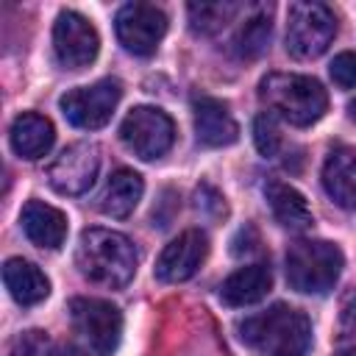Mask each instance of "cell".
<instances>
[{"label":"cell","mask_w":356,"mask_h":356,"mask_svg":"<svg viewBox=\"0 0 356 356\" xmlns=\"http://www.w3.org/2000/svg\"><path fill=\"white\" fill-rule=\"evenodd\" d=\"M348 114H350V120L356 122V100H350V106H348Z\"/></svg>","instance_id":"obj_30"},{"label":"cell","mask_w":356,"mask_h":356,"mask_svg":"<svg viewBox=\"0 0 356 356\" xmlns=\"http://www.w3.org/2000/svg\"><path fill=\"white\" fill-rule=\"evenodd\" d=\"M192 114H195V134L197 142L206 147H225L234 145L239 136V125L231 117L228 106L217 97H195L192 103Z\"/></svg>","instance_id":"obj_13"},{"label":"cell","mask_w":356,"mask_h":356,"mask_svg":"<svg viewBox=\"0 0 356 356\" xmlns=\"http://www.w3.org/2000/svg\"><path fill=\"white\" fill-rule=\"evenodd\" d=\"M53 356H89L83 348H78V345H61Z\"/></svg>","instance_id":"obj_28"},{"label":"cell","mask_w":356,"mask_h":356,"mask_svg":"<svg viewBox=\"0 0 356 356\" xmlns=\"http://www.w3.org/2000/svg\"><path fill=\"white\" fill-rule=\"evenodd\" d=\"M70 320L75 331L100 356H111L122 339V314L114 303L100 298H72Z\"/></svg>","instance_id":"obj_7"},{"label":"cell","mask_w":356,"mask_h":356,"mask_svg":"<svg viewBox=\"0 0 356 356\" xmlns=\"http://www.w3.org/2000/svg\"><path fill=\"white\" fill-rule=\"evenodd\" d=\"M264 197H267V203H270L273 217H275L284 228H289V231H306V228L314 222L306 197H303L295 186H289V184H284V181H270V184L264 186Z\"/></svg>","instance_id":"obj_20"},{"label":"cell","mask_w":356,"mask_h":356,"mask_svg":"<svg viewBox=\"0 0 356 356\" xmlns=\"http://www.w3.org/2000/svg\"><path fill=\"white\" fill-rule=\"evenodd\" d=\"M120 44L134 56H153L167 33V14L150 3H128L114 19Z\"/></svg>","instance_id":"obj_9"},{"label":"cell","mask_w":356,"mask_h":356,"mask_svg":"<svg viewBox=\"0 0 356 356\" xmlns=\"http://www.w3.org/2000/svg\"><path fill=\"white\" fill-rule=\"evenodd\" d=\"M142 192H145L142 175L134 172V170L120 167V170H114V172L108 175L97 206H100V211H103L106 217L122 220V217H128V214L136 209V203L142 200Z\"/></svg>","instance_id":"obj_19"},{"label":"cell","mask_w":356,"mask_h":356,"mask_svg":"<svg viewBox=\"0 0 356 356\" xmlns=\"http://www.w3.org/2000/svg\"><path fill=\"white\" fill-rule=\"evenodd\" d=\"M273 36V19H270V8H256L236 31L234 36V50L239 58H259Z\"/></svg>","instance_id":"obj_21"},{"label":"cell","mask_w":356,"mask_h":356,"mask_svg":"<svg viewBox=\"0 0 356 356\" xmlns=\"http://www.w3.org/2000/svg\"><path fill=\"white\" fill-rule=\"evenodd\" d=\"M100 170V150L92 142H75L64 147L47 167V181L58 195H83Z\"/></svg>","instance_id":"obj_11"},{"label":"cell","mask_w":356,"mask_h":356,"mask_svg":"<svg viewBox=\"0 0 356 356\" xmlns=\"http://www.w3.org/2000/svg\"><path fill=\"white\" fill-rule=\"evenodd\" d=\"M259 100L270 108L273 117H281L298 128L317 122L328 108V95L323 83L298 72L264 75L259 83Z\"/></svg>","instance_id":"obj_3"},{"label":"cell","mask_w":356,"mask_h":356,"mask_svg":"<svg viewBox=\"0 0 356 356\" xmlns=\"http://www.w3.org/2000/svg\"><path fill=\"white\" fill-rule=\"evenodd\" d=\"M239 6L228 3V0H203V3H189L186 14H189V28L200 36H211L217 31H222L234 17H236Z\"/></svg>","instance_id":"obj_22"},{"label":"cell","mask_w":356,"mask_h":356,"mask_svg":"<svg viewBox=\"0 0 356 356\" xmlns=\"http://www.w3.org/2000/svg\"><path fill=\"white\" fill-rule=\"evenodd\" d=\"M8 139H11V150L19 156V159H28V161H36L42 159L50 147H53V139H56V131H53V122L36 111H22L14 122H11V131H8Z\"/></svg>","instance_id":"obj_16"},{"label":"cell","mask_w":356,"mask_h":356,"mask_svg":"<svg viewBox=\"0 0 356 356\" xmlns=\"http://www.w3.org/2000/svg\"><path fill=\"white\" fill-rule=\"evenodd\" d=\"M328 72H331V78H334L337 86L356 89V53H350V50L337 53L334 61H331V67H328Z\"/></svg>","instance_id":"obj_25"},{"label":"cell","mask_w":356,"mask_h":356,"mask_svg":"<svg viewBox=\"0 0 356 356\" xmlns=\"http://www.w3.org/2000/svg\"><path fill=\"white\" fill-rule=\"evenodd\" d=\"M8 356H53V350H50V339H47V334L39 331V328L22 331V334L11 342Z\"/></svg>","instance_id":"obj_24"},{"label":"cell","mask_w":356,"mask_h":356,"mask_svg":"<svg viewBox=\"0 0 356 356\" xmlns=\"http://www.w3.org/2000/svg\"><path fill=\"white\" fill-rule=\"evenodd\" d=\"M253 142H256V150L264 159H275L278 156L284 139H281V128H278V122H275L273 114L264 111V114H259L253 120Z\"/></svg>","instance_id":"obj_23"},{"label":"cell","mask_w":356,"mask_h":356,"mask_svg":"<svg viewBox=\"0 0 356 356\" xmlns=\"http://www.w3.org/2000/svg\"><path fill=\"white\" fill-rule=\"evenodd\" d=\"M339 320H342L345 328L356 331V286L345 292V298L339 303Z\"/></svg>","instance_id":"obj_27"},{"label":"cell","mask_w":356,"mask_h":356,"mask_svg":"<svg viewBox=\"0 0 356 356\" xmlns=\"http://www.w3.org/2000/svg\"><path fill=\"white\" fill-rule=\"evenodd\" d=\"M19 222H22L25 236L39 248L56 250L67 239V214L44 200H28L22 206Z\"/></svg>","instance_id":"obj_14"},{"label":"cell","mask_w":356,"mask_h":356,"mask_svg":"<svg viewBox=\"0 0 356 356\" xmlns=\"http://www.w3.org/2000/svg\"><path fill=\"white\" fill-rule=\"evenodd\" d=\"M75 261L86 281L106 289H122L136 275L139 256L125 234L108 228H86L78 239Z\"/></svg>","instance_id":"obj_1"},{"label":"cell","mask_w":356,"mask_h":356,"mask_svg":"<svg viewBox=\"0 0 356 356\" xmlns=\"http://www.w3.org/2000/svg\"><path fill=\"white\" fill-rule=\"evenodd\" d=\"M270 289H273V273L264 261H256V264H248L231 273L220 284V298L228 306H250V303L264 300Z\"/></svg>","instance_id":"obj_17"},{"label":"cell","mask_w":356,"mask_h":356,"mask_svg":"<svg viewBox=\"0 0 356 356\" xmlns=\"http://www.w3.org/2000/svg\"><path fill=\"white\" fill-rule=\"evenodd\" d=\"M195 206H197V211H206V214H211V217H222V214H225V197H222L214 186H209V184L197 186V192H195Z\"/></svg>","instance_id":"obj_26"},{"label":"cell","mask_w":356,"mask_h":356,"mask_svg":"<svg viewBox=\"0 0 356 356\" xmlns=\"http://www.w3.org/2000/svg\"><path fill=\"white\" fill-rule=\"evenodd\" d=\"M239 337L264 356H306L312 345V323L303 312L275 303L261 314L245 317L239 323Z\"/></svg>","instance_id":"obj_2"},{"label":"cell","mask_w":356,"mask_h":356,"mask_svg":"<svg viewBox=\"0 0 356 356\" xmlns=\"http://www.w3.org/2000/svg\"><path fill=\"white\" fill-rule=\"evenodd\" d=\"M342 250L325 239H298L286 250V281L303 295L328 292L342 273Z\"/></svg>","instance_id":"obj_4"},{"label":"cell","mask_w":356,"mask_h":356,"mask_svg":"<svg viewBox=\"0 0 356 356\" xmlns=\"http://www.w3.org/2000/svg\"><path fill=\"white\" fill-rule=\"evenodd\" d=\"M337 36V17L323 3H292L286 14V50L295 58H317Z\"/></svg>","instance_id":"obj_5"},{"label":"cell","mask_w":356,"mask_h":356,"mask_svg":"<svg viewBox=\"0 0 356 356\" xmlns=\"http://www.w3.org/2000/svg\"><path fill=\"white\" fill-rule=\"evenodd\" d=\"M323 186L337 206L356 211V150L353 147L331 150V156L323 164Z\"/></svg>","instance_id":"obj_15"},{"label":"cell","mask_w":356,"mask_h":356,"mask_svg":"<svg viewBox=\"0 0 356 356\" xmlns=\"http://www.w3.org/2000/svg\"><path fill=\"white\" fill-rule=\"evenodd\" d=\"M100 36L95 25L78 11H61L53 25V53L64 70H81L95 61Z\"/></svg>","instance_id":"obj_10"},{"label":"cell","mask_w":356,"mask_h":356,"mask_svg":"<svg viewBox=\"0 0 356 356\" xmlns=\"http://www.w3.org/2000/svg\"><path fill=\"white\" fill-rule=\"evenodd\" d=\"M334 356H356V350L353 348H345V350H337Z\"/></svg>","instance_id":"obj_29"},{"label":"cell","mask_w":356,"mask_h":356,"mask_svg":"<svg viewBox=\"0 0 356 356\" xmlns=\"http://www.w3.org/2000/svg\"><path fill=\"white\" fill-rule=\"evenodd\" d=\"M206 253H209L206 234L200 228H186L170 245H164L156 261V278L164 284H181L200 270V264L206 261Z\"/></svg>","instance_id":"obj_12"},{"label":"cell","mask_w":356,"mask_h":356,"mask_svg":"<svg viewBox=\"0 0 356 356\" xmlns=\"http://www.w3.org/2000/svg\"><path fill=\"white\" fill-rule=\"evenodd\" d=\"M3 284L19 306H36L50 295L47 275L28 259H8L3 264Z\"/></svg>","instance_id":"obj_18"},{"label":"cell","mask_w":356,"mask_h":356,"mask_svg":"<svg viewBox=\"0 0 356 356\" xmlns=\"http://www.w3.org/2000/svg\"><path fill=\"white\" fill-rule=\"evenodd\" d=\"M120 139L142 161L161 159L175 142V125L167 111L156 106H136L120 125Z\"/></svg>","instance_id":"obj_6"},{"label":"cell","mask_w":356,"mask_h":356,"mask_svg":"<svg viewBox=\"0 0 356 356\" xmlns=\"http://www.w3.org/2000/svg\"><path fill=\"white\" fill-rule=\"evenodd\" d=\"M122 97V86L120 81L114 78H103L92 86H78V89H70L58 103H61V111L64 117L75 125V128H83V131H97L103 128L117 103Z\"/></svg>","instance_id":"obj_8"}]
</instances>
